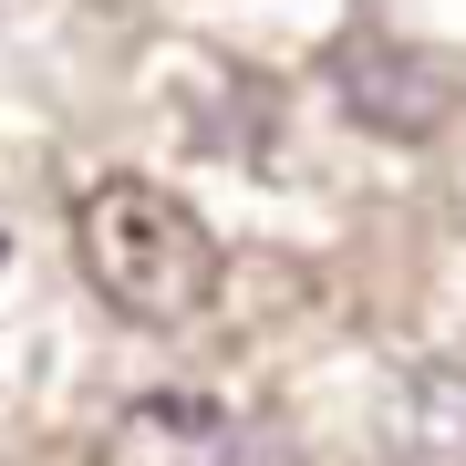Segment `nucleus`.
<instances>
[{"instance_id": "obj_1", "label": "nucleus", "mask_w": 466, "mask_h": 466, "mask_svg": "<svg viewBox=\"0 0 466 466\" xmlns=\"http://www.w3.org/2000/svg\"><path fill=\"white\" fill-rule=\"evenodd\" d=\"M73 249H84V280L115 300L125 321H198L218 300V238L208 218L167 198L156 177H104L84 187V208H73Z\"/></svg>"}, {"instance_id": "obj_2", "label": "nucleus", "mask_w": 466, "mask_h": 466, "mask_svg": "<svg viewBox=\"0 0 466 466\" xmlns=\"http://www.w3.org/2000/svg\"><path fill=\"white\" fill-rule=\"evenodd\" d=\"M94 466H238V415L218 394H187V383L135 394L125 415L104 425Z\"/></svg>"}, {"instance_id": "obj_3", "label": "nucleus", "mask_w": 466, "mask_h": 466, "mask_svg": "<svg viewBox=\"0 0 466 466\" xmlns=\"http://www.w3.org/2000/svg\"><path fill=\"white\" fill-rule=\"evenodd\" d=\"M383 456L394 466H466V363H425L383 404Z\"/></svg>"}, {"instance_id": "obj_4", "label": "nucleus", "mask_w": 466, "mask_h": 466, "mask_svg": "<svg viewBox=\"0 0 466 466\" xmlns=\"http://www.w3.org/2000/svg\"><path fill=\"white\" fill-rule=\"evenodd\" d=\"M342 104H352L363 125H383V135L446 125V84H435V63H415V52H394V42H352V52H342Z\"/></svg>"}]
</instances>
